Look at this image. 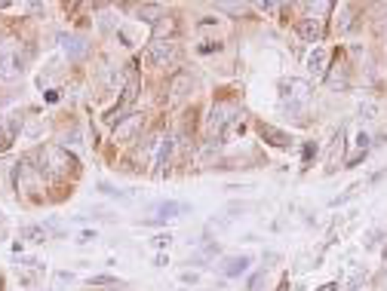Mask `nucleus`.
<instances>
[{
    "instance_id": "10",
    "label": "nucleus",
    "mask_w": 387,
    "mask_h": 291,
    "mask_svg": "<svg viewBox=\"0 0 387 291\" xmlns=\"http://www.w3.org/2000/svg\"><path fill=\"white\" fill-rule=\"evenodd\" d=\"M142 123H145V117L135 114V110H133V114H129L126 120L114 126V141H133V138L142 132Z\"/></svg>"
},
{
    "instance_id": "32",
    "label": "nucleus",
    "mask_w": 387,
    "mask_h": 291,
    "mask_svg": "<svg viewBox=\"0 0 387 291\" xmlns=\"http://www.w3.org/2000/svg\"><path fill=\"white\" fill-rule=\"evenodd\" d=\"M111 282H114L111 276H93V286H111Z\"/></svg>"
},
{
    "instance_id": "25",
    "label": "nucleus",
    "mask_w": 387,
    "mask_h": 291,
    "mask_svg": "<svg viewBox=\"0 0 387 291\" xmlns=\"http://www.w3.org/2000/svg\"><path fill=\"white\" fill-rule=\"evenodd\" d=\"M357 190H360V187H351V190H347V194L335 196V200H332V209H338V206H344L347 200H353V196H357Z\"/></svg>"
},
{
    "instance_id": "18",
    "label": "nucleus",
    "mask_w": 387,
    "mask_h": 291,
    "mask_svg": "<svg viewBox=\"0 0 387 291\" xmlns=\"http://www.w3.org/2000/svg\"><path fill=\"white\" fill-rule=\"evenodd\" d=\"M0 123H3L6 138H10V141H16V135H19V132H22V117H19V110H12V114L0 117Z\"/></svg>"
},
{
    "instance_id": "14",
    "label": "nucleus",
    "mask_w": 387,
    "mask_h": 291,
    "mask_svg": "<svg viewBox=\"0 0 387 291\" xmlns=\"http://www.w3.org/2000/svg\"><path fill=\"white\" fill-rule=\"evenodd\" d=\"M369 150H372V138L366 135V132H360V135L353 138V154L344 160V166H347V169H353L360 160H366V154H369Z\"/></svg>"
},
{
    "instance_id": "37",
    "label": "nucleus",
    "mask_w": 387,
    "mask_h": 291,
    "mask_svg": "<svg viewBox=\"0 0 387 291\" xmlns=\"http://www.w3.org/2000/svg\"><path fill=\"white\" fill-rule=\"evenodd\" d=\"M0 291H3V282H0Z\"/></svg>"
},
{
    "instance_id": "17",
    "label": "nucleus",
    "mask_w": 387,
    "mask_h": 291,
    "mask_svg": "<svg viewBox=\"0 0 387 291\" xmlns=\"http://www.w3.org/2000/svg\"><path fill=\"white\" fill-rule=\"evenodd\" d=\"M188 206L185 202H175V200H166V202H157L154 206V211H157V218H160V221H169V218H179L181 211H185Z\"/></svg>"
},
{
    "instance_id": "21",
    "label": "nucleus",
    "mask_w": 387,
    "mask_h": 291,
    "mask_svg": "<svg viewBox=\"0 0 387 291\" xmlns=\"http://www.w3.org/2000/svg\"><path fill=\"white\" fill-rule=\"evenodd\" d=\"M139 19H142V22H148V25H157L163 19V10H160V6H154V3L139 6Z\"/></svg>"
},
{
    "instance_id": "34",
    "label": "nucleus",
    "mask_w": 387,
    "mask_h": 291,
    "mask_svg": "<svg viewBox=\"0 0 387 291\" xmlns=\"http://www.w3.org/2000/svg\"><path fill=\"white\" fill-rule=\"evenodd\" d=\"M154 264H157V267H166L169 257H166V255H157V257H154Z\"/></svg>"
},
{
    "instance_id": "1",
    "label": "nucleus",
    "mask_w": 387,
    "mask_h": 291,
    "mask_svg": "<svg viewBox=\"0 0 387 291\" xmlns=\"http://www.w3.org/2000/svg\"><path fill=\"white\" fill-rule=\"evenodd\" d=\"M37 163H41V172L47 178H68V175H77V169H80L77 156L68 154L65 148H58V144L43 148V154H37Z\"/></svg>"
},
{
    "instance_id": "7",
    "label": "nucleus",
    "mask_w": 387,
    "mask_h": 291,
    "mask_svg": "<svg viewBox=\"0 0 387 291\" xmlns=\"http://www.w3.org/2000/svg\"><path fill=\"white\" fill-rule=\"evenodd\" d=\"M19 71H22V62L16 56V43L3 40L0 43V80H12Z\"/></svg>"
},
{
    "instance_id": "22",
    "label": "nucleus",
    "mask_w": 387,
    "mask_h": 291,
    "mask_svg": "<svg viewBox=\"0 0 387 291\" xmlns=\"http://www.w3.org/2000/svg\"><path fill=\"white\" fill-rule=\"evenodd\" d=\"M188 86H191V74H175L173 83H169V92L179 98V95H185V92H188Z\"/></svg>"
},
{
    "instance_id": "5",
    "label": "nucleus",
    "mask_w": 387,
    "mask_h": 291,
    "mask_svg": "<svg viewBox=\"0 0 387 291\" xmlns=\"http://www.w3.org/2000/svg\"><path fill=\"white\" fill-rule=\"evenodd\" d=\"M148 62L154 65V68H169V65L179 62V46H175L173 40H151Z\"/></svg>"
},
{
    "instance_id": "29",
    "label": "nucleus",
    "mask_w": 387,
    "mask_h": 291,
    "mask_svg": "<svg viewBox=\"0 0 387 291\" xmlns=\"http://www.w3.org/2000/svg\"><path fill=\"white\" fill-rule=\"evenodd\" d=\"M261 279H265V276H261V273H255L252 279H249V291H261Z\"/></svg>"
},
{
    "instance_id": "23",
    "label": "nucleus",
    "mask_w": 387,
    "mask_h": 291,
    "mask_svg": "<svg viewBox=\"0 0 387 291\" xmlns=\"http://www.w3.org/2000/svg\"><path fill=\"white\" fill-rule=\"evenodd\" d=\"M22 240H28V242H43V240H47V227L28 224V227H22Z\"/></svg>"
},
{
    "instance_id": "24",
    "label": "nucleus",
    "mask_w": 387,
    "mask_h": 291,
    "mask_svg": "<svg viewBox=\"0 0 387 291\" xmlns=\"http://www.w3.org/2000/svg\"><path fill=\"white\" fill-rule=\"evenodd\" d=\"M382 242H384V230H372V233L366 236V248H369V251H375Z\"/></svg>"
},
{
    "instance_id": "20",
    "label": "nucleus",
    "mask_w": 387,
    "mask_h": 291,
    "mask_svg": "<svg viewBox=\"0 0 387 291\" xmlns=\"http://www.w3.org/2000/svg\"><path fill=\"white\" fill-rule=\"evenodd\" d=\"M353 12H357V6H351V3H344V6H338V16H341V22H338V34H347L351 31V25H353Z\"/></svg>"
},
{
    "instance_id": "15",
    "label": "nucleus",
    "mask_w": 387,
    "mask_h": 291,
    "mask_svg": "<svg viewBox=\"0 0 387 291\" xmlns=\"http://www.w3.org/2000/svg\"><path fill=\"white\" fill-rule=\"evenodd\" d=\"M249 264H252V257L249 255H237V257H225V264H221V273L231 276V279H237L249 270Z\"/></svg>"
},
{
    "instance_id": "9",
    "label": "nucleus",
    "mask_w": 387,
    "mask_h": 291,
    "mask_svg": "<svg viewBox=\"0 0 387 291\" xmlns=\"http://www.w3.org/2000/svg\"><path fill=\"white\" fill-rule=\"evenodd\" d=\"M326 83H329L332 92H344L347 86H351V65H347L344 58H338V62L332 65V71L326 74Z\"/></svg>"
},
{
    "instance_id": "6",
    "label": "nucleus",
    "mask_w": 387,
    "mask_h": 291,
    "mask_svg": "<svg viewBox=\"0 0 387 291\" xmlns=\"http://www.w3.org/2000/svg\"><path fill=\"white\" fill-rule=\"evenodd\" d=\"M283 95L289 98V110H295V114H301V110L307 108V104H311V83L307 80H292L289 83H283Z\"/></svg>"
},
{
    "instance_id": "2",
    "label": "nucleus",
    "mask_w": 387,
    "mask_h": 291,
    "mask_svg": "<svg viewBox=\"0 0 387 291\" xmlns=\"http://www.w3.org/2000/svg\"><path fill=\"white\" fill-rule=\"evenodd\" d=\"M231 129H237V108L228 102L212 104V108H209V117H206V135L219 144Z\"/></svg>"
},
{
    "instance_id": "11",
    "label": "nucleus",
    "mask_w": 387,
    "mask_h": 291,
    "mask_svg": "<svg viewBox=\"0 0 387 291\" xmlns=\"http://www.w3.org/2000/svg\"><path fill=\"white\" fill-rule=\"evenodd\" d=\"M258 135H261V141H267L271 148H277V150H286L292 144L289 132L277 129V126H271V123H258Z\"/></svg>"
},
{
    "instance_id": "16",
    "label": "nucleus",
    "mask_w": 387,
    "mask_h": 291,
    "mask_svg": "<svg viewBox=\"0 0 387 291\" xmlns=\"http://www.w3.org/2000/svg\"><path fill=\"white\" fill-rule=\"evenodd\" d=\"M344 156V126L335 132V138H332V148H329V172H335V166H338V160Z\"/></svg>"
},
{
    "instance_id": "8",
    "label": "nucleus",
    "mask_w": 387,
    "mask_h": 291,
    "mask_svg": "<svg viewBox=\"0 0 387 291\" xmlns=\"http://www.w3.org/2000/svg\"><path fill=\"white\" fill-rule=\"evenodd\" d=\"M295 31H298V37L305 43H320L323 40V19L320 16H305L295 22Z\"/></svg>"
},
{
    "instance_id": "4",
    "label": "nucleus",
    "mask_w": 387,
    "mask_h": 291,
    "mask_svg": "<svg viewBox=\"0 0 387 291\" xmlns=\"http://www.w3.org/2000/svg\"><path fill=\"white\" fill-rule=\"evenodd\" d=\"M173 135H157L154 141L148 144V156H151V166H154V175H163L169 169V160H173Z\"/></svg>"
},
{
    "instance_id": "19",
    "label": "nucleus",
    "mask_w": 387,
    "mask_h": 291,
    "mask_svg": "<svg viewBox=\"0 0 387 291\" xmlns=\"http://www.w3.org/2000/svg\"><path fill=\"white\" fill-rule=\"evenodd\" d=\"M173 34H175V22H173V16H163L160 22L154 25V40H173Z\"/></svg>"
},
{
    "instance_id": "26",
    "label": "nucleus",
    "mask_w": 387,
    "mask_h": 291,
    "mask_svg": "<svg viewBox=\"0 0 387 291\" xmlns=\"http://www.w3.org/2000/svg\"><path fill=\"white\" fill-rule=\"evenodd\" d=\"M313 156H317V144H313V141H307V144H305V154H301V160H305V166H311V160H313Z\"/></svg>"
},
{
    "instance_id": "30",
    "label": "nucleus",
    "mask_w": 387,
    "mask_h": 291,
    "mask_svg": "<svg viewBox=\"0 0 387 291\" xmlns=\"http://www.w3.org/2000/svg\"><path fill=\"white\" fill-rule=\"evenodd\" d=\"M360 114H366V120L375 117V104H360Z\"/></svg>"
},
{
    "instance_id": "13",
    "label": "nucleus",
    "mask_w": 387,
    "mask_h": 291,
    "mask_svg": "<svg viewBox=\"0 0 387 291\" xmlns=\"http://www.w3.org/2000/svg\"><path fill=\"white\" fill-rule=\"evenodd\" d=\"M58 46L65 49V56H68L71 62L83 58V56H87V49H89V43L83 40L80 34H58Z\"/></svg>"
},
{
    "instance_id": "12",
    "label": "nucleus",
    "mask_w": 387,
    "mask_h": 291,
    "mask_svg": "<svg viewBox=\"0 0 387 291\" xmlns=\"http://www.w3.org/2000/svg\"><path fill=\"white\" fill-rule=\"evenodd\" d=\"M329 49H323V46H317V49L307 56V74L313 77V80H320V77L329 74Z\"/></svg>"
},
{
    "instance_id": "27",
    "label": "nucleus",
    "mask_w": 387,
    "mask_h": 291,
    "mask_svg": "<svg viewBox=\"0 0 387 291\" xmlns=\"http://www.w3.org/2000/svg\"><path fill=\"white\" fill-rule=\"evenodd\" d=\"M169 242H173V236H169V233H157V236H154V246H157V248H166Z\"/></svg>"
},
{
    "instance_id": "35",
    "label": "nucleus",
    "mask_w": 387,
    "mask_h": 291,
    "mask_svg": "<svg viewBox=\"0 0 387 291\" xmlns=\"http://www.w3.org/2000/svg\"><path fill=\"white\" fill-rule=\"evenodd\" d=\"M341 286H338V282H326V286L323 288H317V291H338Z\"/></svg>"
},
{
    "instance_id": "3",
    "label": "nucleus",
    "mask_w": 387,
    "mask_h": 291,
    "mask_svg": "<svg viewBox=\"0 0 387 291\" xmlns=\"http://www.w3.org/2000/svg\"><path fill=\"white\" fill-rule=\"evenodd\" d=\"M139 92H142V77L135 74V71H129L120 102H117L114 108H111L108 114H104V123H108V126H117V123L126 120V117L133 114V108H135V98H139Z\"/></svg>"
},
{
    "instance_id": "28",
    "label": "nucleus",
    "mask_w": 387,
    "mask_h": 291,
    "mask_svg": "<svg viewBox=\"0 0 387 291\" xmlns=\"http://www.w3.org/2000/svg\"><path fill=\"white\" fill-rule=\"evenodd\" d=\"M10 148H12V141H10V138H6L3 123H0V154H3V150H10Z\"/></svg>"
},
{
    "instance_id": "31",
    "label": "nucleus",
    "mask_w": 387,
    "mask_h": 291,
    "mask_svg": "<svg viewBox=\"0 0 387 291\" xmlns=\"http://www.w3.org/2000/svg\"><path fill=\"white\" fill-rule=\"evenodd\" d=\"M219 10H225V12H246V6H237V3H221Z\"/></svg>"
},
{
    "instance_id": "36",
    "label": "nucleus",
    "mask_w": 387,
    "mask_h": 291,
    "mask_svg": "<svg viewBox=\"0 0 387 291\" xmlns=\"http://www.w3.org/2000/svg\"><path fill=\"white\" fill-rule=\"evenodd\" d=\"M181 282H197V273H181Z\"/></svg>"
},
{
    "instance_id": "33",
    "label": "nucleus",
    "mask_w": 387,
    "mask_h": 291,
    "mask_svg": "<svg viewBox=\"0 0 387 291\" xmlns=\"http://www.w3.org/2000/svg\"><path fill=\"white\" fill-rule=\"evenodd\" d=\"M96 240V233H89V230H83V233H80V240H77V242H93Z\"/></svg>"
}]
</instances>
